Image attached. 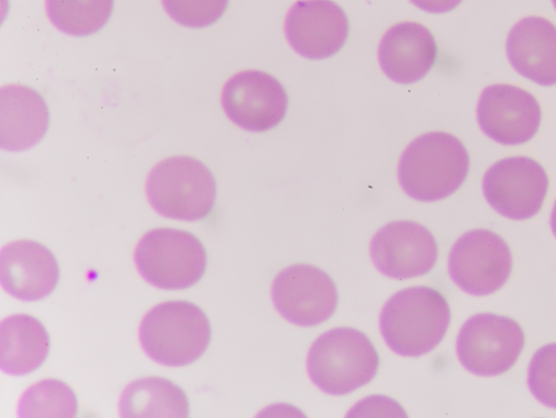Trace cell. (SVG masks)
<instances>
[{"mask_svg":"<svg viewBox=\"0 0 556 418\" xmlns=\"http://www.w3.org/2000/svg\"><path fill=\"white\" fill-rule=\"evenodd\" d=\"M50 350V337L34 316L15 314L0 324V368L11 376H24L39 368Z\"/></svg>","mask_w":556,"mask_h":418,"instance_id":"cell-19","label":"cell"},{"mask_svg":"<svg viewBox=\"0 0 556 418\" xmlns=\"http://www.w3.org/2000/svg\"><path fill=\"white\" fill-rule=\"evenodd\" d=\"M122 417H188L185 391L168 379L146 377L131 381L119 397Z\"/></svg>","mask_w":556,"mask_h":418,"instance_id":"cell-20","label":"cell"},{"mask_svg":"<svg viewBox=\"0 0 556 418\" xmlns=\"http://www.w3.org/2000/svg\"><path fill=\"white\" fill-rule=\"evenodd\" d=\"M60 269L53 253L33 240H16L0 251V282L12 296L39 301L55 289Z\"/></svg>","mask_w":556,"mask_h":418,"instance_id":"cell-15","label":"cell"},{"mask_svg":"<svg viewBox=\"0 0 556 418\" xmlns=\"http://www.w3.org/2000/svg\"><path fill=\"white\" fill-rule=\"evenodd\" d=\"M229 0H162L167 14L178 24L202 28L218 21Z\"/></svg>","mask_w":556,"mask_h":418,"instance_id":"cell-24","label":"cell"},{"mask_svg":"<svg viewBox=\"0 0 556 418\" xmlns=\"http://www.w3.org/2000/svg\"><path fill=\"white\" fill-rule=\"evenodd\" d=\"M419 9L430 13H445L455 9L463 0H410Z\"/></svg>","mask_w":556,"mask_h":418,"instance_id":"cell-25","label":"cell"},{"mask_svg":"<svg viewBox=\"0 0 556 418\" xmlns=\"http://www.w3.org/2000/svg\"><path fill=\"white\" fill-rule=\"evenodd\" d=\"M469 170V155L463 142L443 131L414 139L399 162L397 177L403 190L424 202L442 200L455 192Z\"/></svg>","mask_w":556,"mask_h":418,"instance_id":"cell-2","label":"cell"},{"mask_svg":"<svg viewBox=\"0 0 556 418\" xmlns=\"http://www.w3.org/2000/svg\"><path fill=\"white\" fill-rule=\"evenodd\" d=\"M528 384L536 400L556 409V343L535 352L528 369Z\"/></svg>","mask_w":556,"mask_h":418,"instance_id":"cell-23","label":"cell"},{"mask_svg":"<svg viewBox=\"0 0 556 418\" xmlns=\"http://www.w3.org/2000/svg\"><path fill=\"white\" fill-rule=\"evenodd\" d=\"M77 398L63 381L45 379L30 385L21 396L18 417H75Z\"/></svg>","mask_w":556,"mask_h":418,"instance_id":"cell-22","label":"cell"},{"mask_svg":"<svg viewBox=\"0 0 556 418\" xmlns=\"http://www.w3.org/2000/svg\"><path fill=\"white\" fill-rule=\"evenodd\" d=\"M551 227H552L554 235L556 236V202H555L554 208L552 211V215H551Z\"/></svg>","mask_w":556,"mask_h":418,"instance_id":"cell-26","label":"cell"},{"mask_svg":"<svg viewBox=\"0 0 556 418\" xmlns=\"http://www.w3.org/2000/svg\"><path fill=\"white\" fill-rule=\"evenodd\" d=\"M552 1H553V4H554L555 9H556V0H552Z\"/></svg>","mask_w":556,"mask_h":418,"instance_id":"cell-27","label":"cell"},{"mask_svg":"<svg viewBox=\"0 0 556 418\" xmlns=\"http://www.w3.org/2000/svg\"><path fill=\"white\" fill-rule=\"evenodd\" d=\"M226 115L249 131H266L277 126L288 109V96L277 78L257 69L231 76L222 91Z\"/></svg>","mask_w":556,"mask_h":418,"instance_id":"cell-11","label":"cell"},{"mask_svg":"<svg viewBox=\"0 0 556 418\" xmlns=\"http://www.w3.org/2000/svg\"><path fill=\"white\" fill-rule=\"evenodd\" d=\"M370 257L383 275L394 279H409L433 268L438 258V244L425 226L410 220L392 221L372 237Z\"/></svg>","mask_w":556,"mask_h":418,"instance_id":"cell-12","label":"cell"},{"mask_svg":"<svg viewBox=\"0 0 556 418\" xmlns=\"http://www.w3.org/2000/svg\"><path fill=\"white\" fill-rule=\"evenodd\" d=\"M49 110L29 86L10 84L0 89V147L20 152L36 145L47 132Z\"/></svg>","mask_w":556,"mask_h":418,"instance_id":"cell-17","label":"cell"},{"mask_svg":"<svg viewBox=\"0 0 556 418\" xmlns=\"http://www.w3.org/2000/svg\"><path fill=\"white\" fill-rule=\"evenodd\" d=\"M437 56L433 35L416 22H403L389 28L378 48L381 69L400 84L420 80L431 69Z\"/></svg>","mask_w":556,"mask_h":418,"instance_id":"cell-16","label":"cell"},{"mask_svg":"<svg viewBox=\"0 0 556 418\" xmlns=\"http://www.w3.org/2000/svg\"><path fill=\"white\" fill-rule=\"evenodd\" d=\"M509 245L497 233L475 229L454 243L448 256V274L465 292L488 295L498 290L510 276Z\"/></svg>","mask_w":556,"mask_h":418,"instance_id":"cell-8","label":"cell"},{"mask_svg":"<svg viewBox=\"0 0 556 418\" xmlns=\"http://www.w3.org/2000/svg\"><path fill=\"white\" fill-rule=\"evenodd\" d=\"M477 118L492 140L506 144L529 141L541 124V107L527 90L508 84L490 85L480 94Z\"/></svg>","mask_w":556,"mask_h":418,"instance_id":"cell-13","label":"cell"},{"mask_svg":"<svg viewBox=\"0 0 556 418\" xmlns=\"http://www.w3.org/2000/svg\"><path fill=\"white\" fill-rule=\"evenodd\" d=\"M139 340L146 354L172 367L195 362L206 351L211 325L205 313L188 301H167L142 318Z\"/></svg>","mask_w":556,"mask_h":418,"instance_id":"cell-4","label":"cell"},{"mask_svg":"<svg viewBox=\"0 0 556 418\" xmlns=\"http://www.w3.org/2000/svg\"><path fill=\"white\" fill-rule=\"evenodd\" d=\"M349 20L332 0H300L287 13L286 37L300 55L319 60L336 54L349 36Z\"/></svg>","mask_w":556,"mask_h":418,"instance_id":"cell-14","label":"cell"},{"mask_svg":"<svg viewBox=\"0 0 556 418\" xmlns=\"http://www.w3.org/2000/svg\"><path fill=\"white\" fill-rule=\"evenodd\" d=\"M525 345L520 325L510 317L491 313L470 317L460 328L456 351L462 365L478 376L509 370Z\"/></svg>","mask_w":556,"mask_h":418,"instance_id":"cell-7","label":"cell"},{"mask_svg":"<svg viewBox=\"0 0 556 418\" xmlns=\"http://www.w3.org/2000/svg\"><path fill=\"white\" fill-rule=\"evenodd\" d=\"M146 192L151 206L164 217L197 221L213 208L216 182L212 172L189 155L160 161L149 173Z\"/></svg>","mask_w":556,"mask_h":418,"instance_id":"cell-5","label":"cell"},{"mask_svg":"<svg viewBox=\"0 0 556 418\" xmlns=\"http://www.w3.org/2000/svg\"><path fill=\"white\" fill-rule=\"evenodd\" d=\"M307 373L324 392L343 395L369 383L379 366V355L362 331L339 327L326 331L312 344Z\"/></svg>","mask_w":556,"mask_h":418,"instance_id":"cell-3","label":"cell"},{"mask_svg":"<svg viewBox=\"0 0 556 418\" xmlns=\"http://www.w3.org/2000/svg\"><path fill=\"white\" fill-rule=\"evenodd\" d=\"M451 321L446 299L438 290L417 286L400 290L384 304L379 322L388 346L399 355L417 357L435 349Z\"/></svg>","mask_w":556,"mask_h":418,"instance_id":"cell-1","label":"cell"},{"mask_svg":"<svg viewBox=\"0 0 556 418\" xmlns=\"http://www.w3.org/2000/svg\"><path fill=\"white\" fill-rule=\"evenodd\" d=\"M113 5L114 0H46V12L59 30L87 36L108 23Z\"/></svg>","mask_w":556,"mask_h":418,"instance_id":"cell-21","label":"cell"},{"mask_svg":"<svg viewBox=\"0 0 556 418\" xmlns=\"http://www.w3.org/2000/svg\"><path fill=\"white\" fill-rule=\"evenodd\" d=\"M506 52L513 67L542 86L556 84V26L542 16H527L509 31Z\"/></svg>","mask_w":556,"mask_h":418,"instance_id":"cell-18","label":"cell"},{"mask_svg":"<svg viewBox=\"0 0 556 418\" xmlns=\"http://www.w3.org/2000/svg\"><path fill=\"white\" fill-rule=\"evenodd\" d=\"M206 258L204 245L194 235L175 228L148 231L134 252L141 277L165 290H181L195 284L204 275Z\"/></svg>","mask_w":556,"mask_h":418,"instance_id":"cell-6","label":"cell"},{"mask_svg":"<svg viewBox=\"0 0 556 418\" xmlns=\"http://www.w3.org/2000/svg\"><path fill=\"white\" fill-rule=\"evenodd\" d=\"M271 297L282 317L303 327L326 321L338 305L332 279L320 268L307 264L281 270L274 279Z\"/></svg>","mask_w":556,"mask_h":418,"instance_id":"cell-10","label":"cell"},{"mask_svg":"<svg viewBox=\"0 0 556 418\" xmlns=\"http://www.w3.org/2000/svg\"><path fill=\"white\" fill-rule=\"evenodd\" d=\"M547 188L545 169L528 156H513L494 163L482 181L488 203L511 219H528L536 215Z\"/></svg>","mask_w":556,"mask_h":418,"instance_id":"cell-9","label":"cell"}]
</instances>
